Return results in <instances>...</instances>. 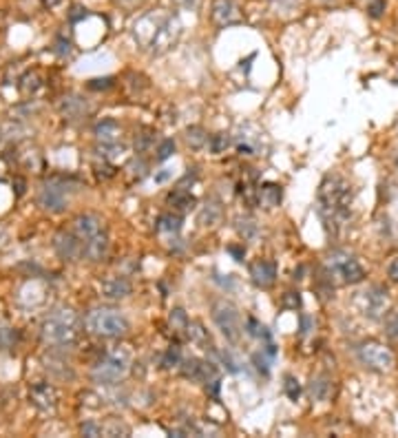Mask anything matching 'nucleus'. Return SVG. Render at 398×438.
<instances>
[{
  "label": "nucleus",
  "mask_w": 398,
  "mask_h": 438,
  "mask_svg": "<svg viewBox=\"0 0 398 438\" xmlns=\"http://www.w3.org/2000/svg\"><path fill=\"white\" fill-rule=\"evenodd\" d=\"M182 363V352L177 346H171L164 355V368H175V365Z\"/></svg>",
  "instance_id": "c756f323"
},
{
  "label": "nucleus",
  "mask_w": 398,
  "mask_h": 438,
  "mask_svg": "<svg viewBox=\"0 0 398 438\" xmlns=\"http://www.w3.org/2000/svg\"><path fill=\"white\" fill-rule=\"evenodd\" d=\"M396 166H398V153H396Z\"/></svg>",
  "instance_id": "603ef678"
},
{
  "label": "nucleus",
  "mask_w": 398,
  "mask_h": 438,
  "mask_svg": "<svg viewBox=\"0 0 398 438\" xmlns=\"http://www.w3.org/2000/svg\"><path fill=\"white\" fill-rule=\"evenodd\" d=\"M173 3H175L177 7H182V9L195 11V9H199V3H201V0H173Z\"/></svg>",
  "instance_id": "37998d69"
},
{
  "label": "nucleus",
  "mask_w": 398,
  "mask_h": 438,
  "mask_svg": "<svg viewBox=\"0 0 398 438\" xmlns=\"http://www.w3.org/2000/svg\"><path fill=\"white\" fill-rule=\"evenodd\" d=\"M388 275L394 279V282H398V259H394V261L390 263V268H388Z\"/></svg>",
  "instance_id": "de8ad7c7"
},
{
  "label": "nucleus",
  "mask_w": 398,
  "mask_h": 438,
  "mask_svg": "<svg viewBox=\"0 0 398 438\" xmlns=\"http://www.w3.org/2000/svg\"><path fill=\"white\" fill-rule=\"evenodd\" d=\"M330 392H332V383L328 376H317V379H312V383H310L312 400H328Z\"/></svg>",
  "instance_id": "412c9836"
},
{
  "label": "nucleus",
  "mask_w": 398,
  "mask_h": 438,
  "mask_svg": "<svg viewBox=\"0 0 398 438\" xmlns=\"http://www.w3.org/2000/svg\"><path fill=\"white\" fill-rule=\"evenodd\" d=\"M113 87V78H95L89 82V89L93 91H106Z\"/></svg>",
  "instance_id": "4c0bfd02"
},
{
  "label": "nucleus",
  "mask_w": 398,
  "mask_h": 438,
  "mask_svg": "<svg viewBox=\"0 0 398 438\" xmlns=\"http://www.w3.org/2000/svg\"><path fill=\"white\" fill-rule=\"evenodd\" d=\"M128 359L122 352H108L104 359L98 361V365L93 368V379L102 383V385H113L117 381H122L128 374Z\"/></svg>",
  "instance_id": "423d86ee"
},
{
  "label": "nucleus",
  "mask_w": 398,
  "mask_h": 438,
  "mask_svg": "<svg viewBox=\"0 0 398 438\" xmlns=\"http://www.w3.org/2000/svg\"><path fill=\"white\" fill-rule=\"evenodd\" d=\"M328 275H339L343 277L345 284H360L365 279V270L352 254L343 250H334L328 257Z\"/></svg>",
  "instance_id": "0eeeda50"
},
{
  "label": "nucleus",
  "mask_w": 398,
  "mask_h": 438,
  "mask_svg": "<svg viewBox=\"0 0 398 438\" xmlns=\"http://www.w3.org/2000/svg\"><path fill=\"white\" fill-rule=\"evenodd\" d=\"M228 252L233 254V257H235V261H244L246 248H244V246H237V243H233V246H228Z\"/></svg>",
  "instance_id": "c03bdc74"
},
{
  "label": "nucleus",
  "mask_w": 398,
  "mask_h": 438,
  "mask_svg": "<svg viewBox=\"0 0 398 438\" xmlns=\"http://www.w3.org/2000/svg\"><path fill=\"white\" fill-rule=\"evenodd\" d=\"M115 3H119V5H133V3H138V0H115Z\"/></svg>",
  "instance_id": "8fccbe9b"
},
{
  "label": "nucleus",
  "mask_w": 398,
  "mask_h": 438,
  "mask_svg": "<svg viewBox=\"0 0 398 438\" xmlns=\"http://www.w3.org/2000/svg\"><path fill=\"white\" fill-rule=\"evenodd\" d=\"M14 341H16V332L14 330H9V327H0V350L11 348V346H14Z\"/></svg>",
  "instance_id": "e433bc0d"
},
{
  "label": "nucleus",
  "mask_w": 398,
  "mask_h": 438,
  "mask_svg": "<svg viewBox=\"0 0 398 438\" xmlns=\"http://www.w3.org/2000/svg\"><path fill=\"white\" fill-rule=\"evenodd\" d=\"M188 336H190L192 341H195L197 346H204V348L213 346V341H210L208 332L204 330V327H201L199 323H188Z\"/></svg>",
  "instance_id": "393cba45"
},
{
  "label": "nucleus",
  "mask_w": 398,
  "mask_h": 438,
  "mask_svg": "<svg viewBox=\"0 0 398 438\" xmlns=\"http://www.w3.org/2000/svg\"><path fill=\"white\" fill-rule=\"evenodd\" d=\"M250 277H252V282H255V286L270 288L274 284V279H276V266L272 261L259 259V261H255L250 266Z\"/></svg>",
  "instance_id": "f3484780"
},
{
  "label": "nucleus",
  "mask_w": 398,
  "mask_h": 438,
  "mask_svg": "<svg viewBox=\"0 0 398 438\" xmlns=\"http://www.w3.org/2000/svg\"><path fill=\"white\" fill-rule=\"evenodd\" d=\"M319 204H321V217L325 222V228L336 235V230L345 226L349 219L352 186L339 175L325 177L319 186Z\"/></svg>",
  "instance_id": "f257e3e1"
},
{
  "label": "nucleus",
  "mask_w": 398,
  "mask_h": 438,
  "mask_svg": "<svg viewBox=\"0 0 398 438\" xmlns=\"http://www.w3.org/2000/svg\"><path fill=\"white\" fill-rule=\"evenodd\" d=\"M219 359H222V363L226 365V370H228V372H239V363L231 357V352H219Z\"/></svg>",
  "instance_id": "58836bf2"
},
{
  "label": "nucleus",
  "mask_w": 398,
  "mask_h": 438,
  "mask_svg": "<svg viewBox=\"0 0 398 438\" xmlns=\"http://www.w3.org/2000/svg\"><path fill=\"white\" fill-rule=\"evenodd\" d=\"M312 325H315L312 316L310 314H301V334H308L312 330Z\"/></svg>",
  "instance_id": "a18cd8bd"
},
{
  "label": "nucleus",
  "mask_w": 398,
  "mask_h": 438,
  "mask_svg": "<svg viewBox=\"0 0 398 438\" xmlns=\"http://www.w3.org/2000/svg\"><path fill=\"white\" fill-rule=\"evenodd\" d=\"M173 177V170L171 168H162L160 173H155V181H158V184H164V181H168Z\"/></svg>",
  "instance_id": "49530a36"
},
{
  "label": "nucleus",
  "mask_w": 398,
  "mask_h": 438,
  "mask_svg": "<svg viewBox=\"0 0 398 438\" xmlns=\"http://www.w3.org/2000/svg\"><path fill=\"white\" fill-rule=\"evenodd\" d=\"M82 321L71 308L53 310L40 325V336L44 343L56 348H69L80 339Z\"/></svg>",
  "instance_id": "f03ea898"
},
{
  "label": "nucleus",
  "mask_w": 398,
  "mask_h": 438,
  "mask_svg": "<svg viewBox=\"0 0 398 438\" xmlns=\"http://www.w3.org/2000/svg\"><path fill=\"white\" fill-rule=\"evenodd\" d=\"M252 361H255V365H257V370L259 372H263V374H268L270 372V357L268 355H265V352L261 350V352H257V355L255 357H252Z\"/></svg>",
  "instance_id": "f704fd0d"
},
{
  "label": "nucleus",
  "mask_w": 398,
  "mask_h": 438,
  "mask_svg": "<svg viewBox=\"0 0 398 438\" xmlns=\"http://www.w3.org/2000/svg\"><path fill=\"white\" fill-rule=\"evenodd\" d=\"M93 133H95V138H98V142H102V144H117V140L122 138V127H119L115 120L106 117L95 124Z\"/></svg>",
  "instance_id": "a211bd4d"
},
{
  "label": "nucleus",
  "mask_w": 398,
  "mask_h": 438,
  "mask_svg": "<svg viewBox=\"0 0 398 438\" xmlns=\"http://www.w3.org/2000/svg\"><path fill=\"white\" fill-rule=\"evenodd\" d=\"M166 18L168 16L162 14V11H149V14H144L142 18H138L135 24H133V35H135L138 44L144 47V49H149Z\"/></svg>",
  "instance_id": "9d476101"
},
{
  "label": "nucleus",
  "mask_w": 398,
  "mask_h": 438,
  "mask_svg": "<svg viewBox=\"0 0 398 438\" xmlns=\"http://www.w3.org/2000/svg\"><path fill=\"white\" fill-rule=\"evenodd\" d=\"M299 3L301 0H270L272 9L276 11V14H283V16L292 14V11L299 7Z\"/></svg>",
  "instance_id": "cd10ccee"
},
{
  "label": "nucleus",
  "mask_w": 398,
  "mask_h": 438,
  "mask_svg": "<svg viewBox=\"0 0 398 438\" xmlns=\"http://www.w3.org/2000/svg\"><path fill=\"white\" fill-rule=\"evenodd\" d=\"M237 230H239V235L244 237V239H250V237H255L257 235V226L252 219H239L237 222Z\"/></svg>",
  "instance_id": "c85d7f7f"
},
{
  "label": "nucleus",
  "mask_w": 398,
  "mask_h": 438,
  "mask_svg": "<svg viewBox=\"0 0 398 438\" xmlns=\"http://www.w3.org/2000/svg\"><path fill=\"white\" fill-rule=\"evenodd\" d=\"M84 325L91 334L106 336V339H115V336H124L128 332V321L122 312H117L113 308H95L87 314Z\"/></svg>",
  "instance_id": "20e7f679"
},
{
  "label": "nucleus",
  "mask_w": 398,
  "mask_h": 438,
  "mask_svg": "<svg viewBox=\"0 0 398 438\" xmlns=\"http://www.w3.org/2000/svg\"><path fill=\"white\" fill-rule=\"evenodd\" d=\"M283 389H285L288 398H292V400H297V398H299V394H301V385H299V381L295 379V376H285Z\"/></svg>",
  "instance_id": "72a5a7b5"
},
{
  "label": "nucleus",
  "mask_w": 398,
  "mask_h": 438,
  "mask_svg": "<svg viewBox=\"0 0 398 438\" xmlns=\"http://www.w3.org/2000/svg\"><path fill=\"white\" fill-rule=\"evenodd\" d=\"M179 35H182V22H179L177 18H173V16H168V18L164 20V24L160 27L158 35L153 38V42H151V47H149V51H151L153 56H162V54H166V51H171V49L177 44Z\"/></svg>",
  "instance_id": "9b49d317"
},
{
  "label": "nucleus",
  "mask_w": 398,
  "mask_h": 438,
  "mask_svg": "<svg viewBox=\"0 0 398 438\" xmlns=\"http://www.w3.org/2000/svg\"><path fill=\"white\" fill-rule=\"evenodd\" d=\"M360 308H363V314L370 316V319H381L385 310L390 308L388 290L381 286H374V288L365 290L363 297H360Z\"/></svg>",
  "instance_id": "ddd939ff"
},
{
  "label": "nucleus",
  "mask_w": 398,
  "mask_h": 438,
  "mask_svg": "<svg viewBox=\"0 0 398 438\" xmlns=\"http://www.w3.org/2000/svg\"><path fill=\"white\" fill-rule=\"evenodd\" d=\"M3 243H5V233L0 230V248H3Z\"/></svg>",
  "instance_id": "3c124183"
},
{
  "label": "nucleus",
  "mask_w": 398,
  "mask_h": 438,
  "mask_svg": "<svg viewBox=\"0 0 398 438\" xmlns=\"http://www.w3.org/2000/svg\"><path fill=\"white\" fill-rule=\"evenodd\" d=\"M53 248L60 254V259H65V261H76V259L84 257L82 239L76 235V230H58L53 237Z\"/></svg>",
  "instance_id": "f8f14e48"
},
{
  "label": "nucleus",
  "mask_w": 398,
  "mask_h": 438,
  "mask_svg": "<svg viewBox=\"0 0 398 438\" xmlns=\"http://www.w3.org/2000/svg\"><path fill=\"white\" fill-rule=\"evenodd\" d=\"M188 316H186V312L182 310V308H177V310H173L171 312V325H173V330H177V332H184V330H188Z\"/></svg>",
  "instance_id": "bb28decb"
},
{
  "label": "nucleus",
  "mask_w": 398,
  "mask_h": 438,
  "mask_svg": "<svg viewBox=\"0 0 398 438\" xmlns=\"http://www.w3.org/2000/svg\"><path fill=\"white\" fill-rule=\"evenodd\" d=\"M358 359L360 363L365 365V368L374 370V372H390L394 368V352L388 348L379 343V341H367V343H363L358 348Z\"/></svg>",
  "instance_id": "6e6552de"
},
{
  "label": "nucleus",
  "mask_w": 398,
  "mask_h": 438,
  "mask_svg": "<svg viewBox=\"0 0 398 438\" xmlns=\"http://www.w3.org/2000/svg\"><path fill=\"white\" fill-rule=\"evenodd\" d=\"M383 9H385V0H374V3L370 5V16L379 18L383 14Z\"/></svg>",
  "instance_id": "79ce46f5"
},
{
  "label": "nucleus",
  "mask_w": 398,
  "mask_h": 438,
  "mask_svg": "<svg viewBox=\"0 0 398 438\" xmlns=\"http://www.w3.org/2000/svg\"><path fill=\"white\" fill-rule=\"evenodd\" d=\"M385 332H388L390 339L398 341V310L388 314V319H385Z\"/></svg>",
  "instance_id": "2f4dec72"
},
{
  "label": "nucleus",
  "mask_w": 398,
  "mask_h": 438,
  "mask_svg": "<svg viewBox=\"0 0 398 438\" xmlns=\"http://www.w3.org/2000/svg\"><path fill=\"white\" fill-rule=\"evenodd\" d=\"M283 306H285V308L297 310V308L301 306V297H299V292H288V295L283 297Z\"/></svg>",
  "instance_id": "a19ab883"
},
{
  "label": "nucleus",
  "mask_w": 398,
  "mask_h": 438,
  "mask_svg": "<svg viewBox=\"0 0 398 438\" xmlns=\"http://www.w3.org/2000/svg\"><path fill=\"white\" fill-rule=\"evenodd\" d=\"M71 190H76V188H71V184L67 179L51 177L42 184V188L38 193V204L49 213H63L67 209V204H69Z\"/></svg>",
  "instance_id": "39448f33"
},
{
  "label": "nucleus",
  "mask_w": 398,
  "mask_h": 438,
  "mask_svg": "<svg viewBox=\"0 0 398 438\" xmlns=\"http://www.w3.org/2000/svg\"><path fill=\"white\" fill-rule=\"evenodd\" d=\"M186 140H188V144L192 146V149H201V146L208 142V133L204 131L201 127H188Z\"/></svg>",
  "instance_id": "b1692460"
},
{
  "label": "nucleus",
  "mask_w": 398,
  "mask_h": 438,
  "mask_svg": "<svg viewBox=\"0 0 398 438\" xmlns=\"http://www.w3.org/2000/svg\"><path fill=\"white\" fill-rule=\"evenodd\" d=\"M210 16L219 27H231V24H237L241 20V11L235 0H215Z\"/></svg>",
  "instance_id": "4468645a"
},
{
  "label": "nucleus",
  "mask_w": 398,
  "mask_h": 438,
  "mask_svg": "<svg viewBox=\"0 0 398 438\" xmlns=\"http://www.w3.org/2000/svg\"><path fill=\"white\" fill-rule=\"evenodd\" d=\"M173 153H175V142H173V140H164V142L160 144V149H158V160L164 162V160H168V157H171Z\"/></svg>",
  "instance_id": "c9c22d12"
},
{
  "label": "nucleus",
  "mask_w": 398,
  "mask_h": 438,
  "mask_svg": "<svg viewBox=\"0 0 398 438\" xmlns=\"http://www.w3.org/2000/svg\"><path fill=\"white\" fill-rule=\"evenodd\" d=\"M29 400L40 412H53L58 405V394L49 383H35L29 392Z\"/></svg>",
  "instance_id": "2eb2a0df"
},
{
  "label": "nucleus",
  "mask_w": 398,
  "mask_h": 438,
  "mask_svg": "<svg viewBox=\"0 0 398 438\" xmlns=\"http://www.w3.org/2000/svg\"><path fill=\"white\" fill-rule=\"evenodd\" d=\"M158 228L164 230V233H179L182 230V217L179 215H173V213H166L160 217V222H158Z\"/></svg>",
  "instance_id": "5701e85b"
},
{
  "label": "nucleus",
  "mask_w": 398,
  "mask_h": 438,
  "mask_svg": "<svg viewBox=\"0 0 398 438\" xmlns=\"http://www.w3.org/2000/svg\"><path fill=\"white\" fill-rule=\"evenodd\" d=\"M42 3H44L47 7H56V5L60 3V0H42Z\"/></svg>",
  "instance_id": "09e8293b"
},
{
  "label": "nucleus",
  "mask_w": 398,
  "mask_h": 438,
  "mask_svg": "<svg viewBox=\"0 0 398 438\" xmlns=\"http://www.w3.org/2000/svg\"><path fill=\"white\" fill-rule=\"evenodd\" d=\"M74 230H76V235L82 239L84 257H87L89 261H100V259L106 257L108 235H106L104 222L98 215H91V213L78 215L74 219Z\"/></svg>",
  "instance_id": "7ed1b4c3"
},
{
  "label": "nucleus",
  "mask_w": 398,
  "mask_h": 438,
  "mask_svg": "<svg viewBox=\"0 0 398 438\" xmlns=\"http://www.w3.org/2000/svg\"><path fill=\"white\" fill-rule=\"evenodd\" d=\"M199 222L201 226H217L222 222V206L217 202H208L199 213Z\"/></svg>",
  "instance_id": "4be33fe9"
},
{
  "label": "nucleus",
  "mask_w": 398,
  "mask_h": 438,
  "mask_svg": "<svg viewBox=\"0 0 398 438\" xmlns=\"http://www.w3.org/2000/svg\"><path fill=\"white\" fill-rule=\"evenodd\" d=\"M246 330H248V334L250 336H255V339H263V341H270V332L265 330V325H261L257 319H248V323H246Z\"/></svg>",
  "instance_id": "a878e982"
},
{
  "label": "nucleus",
  "mask_w": 398,
  "mask_h": 438,
  "mask_svg": "<svg viewBox=\"0 0 398 438\" xmlns=\"http://www.w3.org/2000/svg\"><path fill=\"white\" fill-rule=\"evenodd\" d=\"M208 144H210L213 153H224L228 146H231V138H228L226 133H219V136H213V140Z\"/></svg>",
  "instance_id": "7c9ffc66"
},
{
  "label": "nucleus",
  "mask_w": 398,
  "mask_h": 438,
  "mask_svg": "<svg viewBox=\"0 0 398 438\" xmlns=\"http://www.w3.org/2000/svg\"><path fill=\"white\" fill-rule=\"evenodd\" d=\"M213 321L217 323V327H219L222 334L228 341H237L239 339V334H241V319H239L237 308L233 306L231 301H226V299L215 301Z\"/></svg>",
  "instance_id": "1a4fd4ad"
},
{
  "label": "nucleus",
  "mask_w": 398,
  "mask_h": 438,
  "mask_svg": "<svg viewBox=\"0 0 398 438\" xmlns=\"http://www.w3.org/2000/svg\"><path fill=\"white\" fill-rule=\"evenodd\" d=\"M168 204H171L173 209L179 211V213H188V211L195 209V197H192L188 190L177 188V190H173L171 195H168Z\"/></svg>",
  "instance_id": "aec40b11"
},
{
  "label": "nucleus",
  "mask_w": 398,
  "mask_h": 438,
  "mask_svg": "<svg viewBox=\"0 0 398 438\" xmlns=\"http://www.w3.org/2000/svg\"><path fill=\"white\" fill-rule=\"evenodd\" d=\"M80 432H82L84 436H102V432H104V430L100 428L98 423H91V421H89V423H84V425H82Z\"/></svg>",
  "instance_id": "ea45409f"
},
{
  "label": "nucleus",
  "mask_w": 398,
  "mask_h": 438,
  "mask_svg": "<svg viewBox=\"0 0 398 438\" xmlns=\"http://www.w3.org/2000/svg\"><path fill=\"white\" fill-rule=\"evenodd\" d=\"M131 282L124 277H106L100 282V295L104 299H111V301H119V299H126L131 295Z\"/></svg>",
  "instance_id": "dca6fc26"
},
{
  "label": "nucleus",
  "mask_w": 398,
  "mask_h": 438,
  "mask_svg": "<svg viewBox=\"0 0 398 438\" xmlns=\"http://www.w3.org/2000/svg\"><path fill=\"white\" fill-rule=\"evenodd\" d=\"M38 80H40V76H38V73H35V71H31V73H27L25 78H22L20 89L25 91V93H33L35 89L40 87V82H38Z\"/></svg>",
  "instance_id": "473e14b6"
},
{
  "label": "nucleus",
  "mask_w": 398,
  "mask_h": 438,
  "mask_svg": "<svg viewBox=\"0 0 398 438\" xmlns=\"http://www.w3.org/2000/svg\"><path fill=\"white\" fill-rule=\"evenodd\" d=\"M257 195H259V204L263 209H274V206L281 204V197H283L281 186H276V184H263L257 190Z\"/></svg>",
  "instance_id": "6ab92c4d"
}]
</instances>
